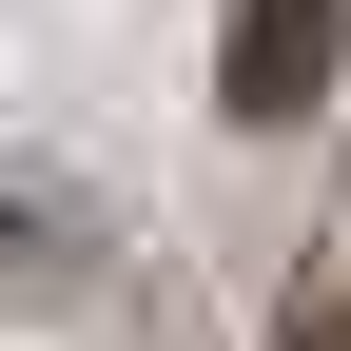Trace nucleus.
<instances>
[{
  "instance_id": "1",
  "label": "nucleus",
  "mask_w": 351,
  "mask_h": 351,
  "mask_svg": "<svg viewBox=\"0 0 351 351\" xmlns=\"http://www.w3.org/2000/svg\"><path fill=\"white\" fill-rule=\"evenodd\" d=\"M332 78H351V20L332 0H234V20H215V117H254V137H293Z\"/></svg>"
},
{
  "instance_id": "2",
  "label": "nucleus",
  "mask_w": 351,
  "mask_h": 351,
  "mask_svg": "<svg viewBox=\"0 0 351 351\" xmlns=\"http://www.w3.org/2000/svg\"><path fill=\"white\" fill-rule=\"evenodd\" d=\"M293 351H351V293H313V313H293Z\"/></svg>"
}]
</instances>
